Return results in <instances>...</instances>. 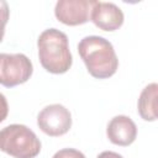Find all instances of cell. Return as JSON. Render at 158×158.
Masks as SVG:
<instances>
[{"mask_svg": "<svg viewBox=\"0 0 158 158\" xmlns=\"http://www.w3.org/2000/svg\"><path fill=\"white\" fill-rule=\"evenodd\" d=\"M0 151L14 158H35L41 152V141L27 126L12 123L0 130Z\"/></svg>", "mask_w": 158, "mask_h": 158, "instance_id": "obj_3", "label": "cell"}, {"mask_svg": "<svg viewBox=\"0 0 158 158\" xmlns=\"http://www.w3.org/2000/svg\"><path fill=\"white\" fill-rule=\"evenodd\" d=\"M95 0H59L54 7L57 20L67 26H78L90 20Z\"/></svg>", "mask_w": 158, "mask_h": 158, "instance_id": "obj_6", "label": "cell"}, {"mask_svg": "<svg viewBox=\"0 0 158 158\" xmlns=\"http://www.w3.org/2000/svg\"><path fill=\"white\" fill-rule=\"evenodd\" d=\"M157 83L148 84L139 94L137 107L138 114L144 121H156L157 120Z\"/></svg>", "mask_w": 158, "mask_h": 158, "instance_id": "obj_9", "label": "cell"}, {"mask_svg": "<svg viewBox=\"0 0 158 158\" xmlns=\"http://www.w3.org/2000/svg\"><path fill=\"white\" fill-rule=\"evenodd\" d=\"M9 114V105L6 98L0 93V122H2Z\"/></svg>", "mask_w": 158, "mask_h": 158, "instance_id": "obj_12", "label": "cell"}, {"mask_svg": "<svg viewBox=\"0 0 158 158\" xmlns=\"http://www.w3.org/2000/svg\"><path fill=\"white\" fill-rule=\"evenodd\" d=\"M33 72L32 62L22 53H0V84L14 88L26 83Z\"/></svg>", "mask_w": 158, "mask_h": 158, "instance_id": "obj_4", "label": "cell"}, {"mask_svg": "<svg viewBox=\"0 0 158 158\" xmlns=\"http://www.w3.org/2000/svg\"><path fill=\"white\" fill-rule=\"evenodd\" d=\"M106 135L111 143L126 147L135 142L137 137V126L128 116L118 115L112 117L107 123Z\"/></svg>", "mask_w": 158, "mask_h": 158, "instance_id": "obj_8", "label": "cell"}, {"mask_svg": "<svg viewBox=\"0 0 158 158\" xmlns=\"http://www.w3.org/2000/svg\"><path fill=\"white\" fill-rule=\"evenodd\" d=\"M78 52L89 74L96 79H107L118 68V59L111 42L101 36H86L80 40Z\"/></svg>", "mask_w": 158, "mask_h": 158, "instance_id": "obj_1", "label": "cell"}, {"mask_svg": "<svg viewBox=\"0 0 158 158\" xmlns=\"http://www.w3.org/2000/svg\"><path fill=\"white\" fill-rule=\"evenodd\" d=\"M9 16H10V9H9V4L4 0H0V42L4 38L5 35V26L9 21Z\"/></svg>", "mask_w": 158, "mask_h": 158, "instance_id": "obj_10", "label": "cell"}, {"mask_svg": "<svg viewBox=\"0 0 158 158\" xmlns=\"http://www.w3.org/2000/svg\"><path fill=\"white\" fill-rule=\"evenodd\" d=\"M40 130L51 137L65 135L72 127V115L69 110L60 104H52L43 107L37 115Z\"/></svg>", "mask_w": 158, "mask_h": 158, "instance_id": "obj_5", "label": "cell"}, {"mask_svg": "<svg viewBox=\"0 0 158 158\" xmlns=\"http://www.w3.org/2000/svg\"><path fill=\"white\" fill-rule=\"evenodd\" d=\"M38 58L41 65L52 74H63L68 72L73 63L69 51L68 37L57 28L44 30L38 40Z\"/></svg>", "mask_w": 158, "mask_h": 158, "instance_id": "obj_2", "label": "cell"}, {"mask_svg": "<svg viewBox=\"0 0 158 158\" xmlns=\"http://www.w3.org/2000/svg\"><path fill=\"white\" fill-rule=\"evenodd\" d=\"M52 158H85V156L74 148H63L54 153Z\"/></svg>", "mask_w": 158, "mask_h": 158, "instance_id": "obj_11", "label": "cell"}, {"mask_svg": "<svg viewBox=\"0 0 158 158\" xmlns=\"http://www.w3.org/2000/svg\"><path fill=\"white\" fill-rule=\"evenodd\" d=\"M125 16L122 10L112 4L104 1H95L90 11V21L102 31L118 30L123 23Z\"/></svg>", "mask_w": 158, "mask_h": 158, "instance_id": "obj_7", "label": "cell"}, {"mask_svg": "<svg viewBox=\"0 0 158 158\" xmlns=\"http://www.w3.org/2000/svg\"><path fill=\"white\" fill-rule=\"evenodd\" d=\"M96 158H123V157L116 152H112V151H104Z\"/></svg>", "mask_w": 158, "mask_h": 158, "instance_id": "obj_13", "label": "cell"}]
</instances>
